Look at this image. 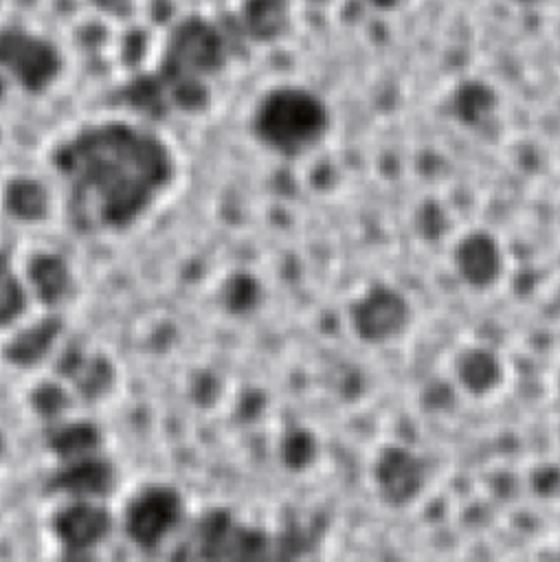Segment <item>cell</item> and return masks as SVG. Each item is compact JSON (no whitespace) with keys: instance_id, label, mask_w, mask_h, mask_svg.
Instances as JSON below:
<instances>
[{"instance_id":"cell-4","label":"cell","mask_w":560,"mask_h":562,"mask_svg":"<svg viewBox=\"0 0 560 562\" xmlns=\"http://www.w3.org/2000/svg\"><path fill=\"white\" fill-rule=\"evenodd\" d=\"M222 61V40L213 24L187 20L173 29L165 46V64L171 77L200 79Z\"/></svg>"},{"instance_id":"cell-2","label":"cell","mask_w":560,"mask_h":562,"mask_svg":"<svg viewBox=\"0 0 560 562\" xmlns=\"http://www.w3.org/2000/svg\"><path fill=\"white\" fill-rule=\"evenodd\" d=\"M325 103L301 86H275L253 105L250 130L259 145L285 158L314 149L327 132Z\"/></svg>"},{"instance_id":"cell-12","label":"cell","mask_w":560,"mask_h":562,"mask_svg":"<svg viewBox=\"0 0 560 562\" xmlns=\"http://www.w3.org/2000/svg\"><path fill=\"white\" fill-rule=\"evenodd\" d=\"M373 4H378V7H393V4H397L400 0H371Z\"/></svg>"},{"instance_id":"cell-10","label":"cell","mask_w":560,"mask_h":562,"mask_svg":"<svg viewBox=\"0 0 560 562\" xmlns=\"http://www.w3.org/2000/svg\"><path fill=\"white\" fill-rule=\"evenodd\" d=\"M285 0H248L244 13H246V26L250 35L259 40L275 37L288 15Z\"/></svg>"},{"instance_id":"cell-1","label":"cell","mask_w":560,"mask_h":562,"mask_svg":"<svg viewBox=\"0 0 560 562\" xmlns=\"http://www.w3.org/2000/svg\"><path fill=\"white\" fill-rule=\"evenodd\" d=\"M64 200L90 231H123L160 200L173 178L167 145L149 130L108 121L79 130L55 156Z\"/></svg>"},{"instance_id":"cell-5","label":"cell","mask_w":560,"mask_h":562,"mask_svg":"<svg viewBox=\"0 0 560 562\" xmlns=\"http://www.w3.org/2000/svg\"><path fill=\"white\" fill-rule=\"evenodd\" d=\"M380 490L393 505H408L422 496L430 481V470L426 459L404 446L389 448L378 465Z\"/></svg>"},{"instance_id":"cell-8","label":"cell","mask_w":560,"mask_h":562,"mask_svg":"<svg viewBox=\"0 0 560 562\" xmlns=\"http://www.w3.org/2000/svg\"><path fill=\"white\" fill-rule=\"evenodd\" d=\"M501 375L503 373L499 360L485 349L468 351L457 367L459 384L472 395H485L494 391L501 382Z\"/></svg>"},{"instance_id":"cell-6","label":"cell","mask_w":560,"mask_h":562,"mask_svg":"<svg viewBox=\"0 0 560 562\" xmlns=\"http://www.w3.org/2000/svg\"><path fill=\"white\" fill-rule=\"evenodd\" d=\"M406 303L393 290H371L356 305V327L369 340H389L397 336L406 323Z\"/></svg>"},{"instance_id":"cell-7","label":"cell","mask_w":560,"mask_h":562,"mask_svg":"<svg viewBox=\"0 0 560 562\" xmlns=\"http://www.w3.org/2000/svg\"><path fill=\"white\" fill-rule=\"evenodd\" d=\"M457 263L461 274L474 283V285H483L488 281L494 279L496 270H499V252L492 244V239L477 235V237H468L457 252Z\"/></svg>"},{"instance_id":"cell-11","label":"cell","mask_w":560,"mask_h":562,"mask_svg":"<svg viewBox=\"0 0 560 562\" xmlns=\"http://www.w3.org/2000/svg\"><path fill=\"white\" fill-rule=\"evenodd\" d=\"M26 296V283L22 277V270L0 257V314L4 312H13Z\"/></svg>"},{"instance_id":"cell-9","label":"cell","mask_w":560,"mask_h":562,"mask_svg":"<svg viewBox=\"0 0 560 562\" xmlns=\"http://www.w3.org/2000/svg\"><path fill=\"white\" fill-rule=\"evenodd\" d=\"M4 204L13 217L22 222H33L46 213L48 195L37 180L18 178L9 182L4 191Z\"/></svg>"},{"instance_id":"cell-3","label":"cell","mask_w":560,"mask_h":562,"mask_svg":"<svg viewBox=\"0 0 560 562\" xmlns=\"http://www.w3.org/2000/svg\"><path fill=\"white\" fill-rule=\"evenodd\" d=\"M0 70L22 88H46L59 72V53L37 33L4 29L0 31Z\"/></svg>"}]
</instances>
